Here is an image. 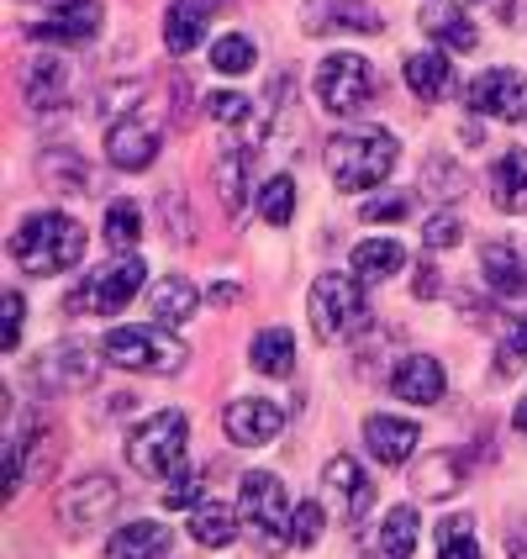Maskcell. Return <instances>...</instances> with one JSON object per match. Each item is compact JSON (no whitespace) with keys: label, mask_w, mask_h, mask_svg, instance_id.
Listing matches in <instances>:
<instances>
[{"label":"cell","mask_w":527,"mask_h":559,"mask_svg":"<svg viewBox=\"0 0 527 559\" xmlns=\"http://www.w3.org/2000/svg\"><path fill=\"white\" fill-rule=\"evenodd\" d=\"M402 270H406V249L391 243V238H370V243L354 249V280L359 285H380V280L402 275Z\"/></svg>","instance_id":"4dcf8cb0"},{"label":"cell","mask_w":527,"mask_h":559,"mask_svg":"<svg viewBox=\"0 0 527 559\" xmlns=\"http://www.w3.org/2000/svg\"><path fill=\"white\" fill-rule=\"evenodd\" d=\"M480 275L501 301H527V259L512 243H486L480 249Z\"/></svg>","instance_id":"d6986e66"},{"label":"cell","mask_w":527,"mask_h":559,"mask_svg":"<svg viewBox=\"0 0 527 559\" xmlns=\"http://www.w3.org/2000/svg\"><path fill=\"white\" fill-rule=\"evenodd\" d=\"M459 5H469V0H459Z\"/></svg>","instance_id":"f907efd6"},{"label":"cell","mask_w":527,"mask_h":559,"mask_svg":"<svg viewBox=\"0 0 527 559\" xmlns=\"http://www.w3.org/2000/svg\"><path fill=\"white\" fill-rule=\"evenodd\" d=\"M22 95H27L32 111H59L69 100V69H63V59H53V53L32 59L27 74H22Z\"/></svg>","instance_id":"ffe728a7"},{"label":"cell","mask_w":527,"mask_h":559,"mask_svg":"<svg viewBox=\"0 0 527 559\" xmlns=\"http://www.w3.org/2000/svg\"><path fill=\"white\" fill-rule=\"evenodd\" d=\"M279 428H285V412L275 402H264V396H238L221 412V433L238 449H259V443L279 438Z\"/></svg>","instance_id":"5bb4252c"},{"label":"cell","mask_w":527,"mask_h":559,"mask_svg":"<svg viewBox=\"0 0 527 559\" xmlns=\"http://www.w3.org/2000/svg\"><path fill=\"white\" fill-rule=\"evenodd\" d=\"M37 180L59 195H85L91 190V164L74 154V148H43L37 154Z\"/></svg>","instance_id":"cb8c5ba5"},{"label":"cell","mask_w":527,"mask_h":559,"mask_svg":"<svg viewBox=\"0 0 527 559\" xmlns=\"http://www.w3.org/2000/svg\"><path fill=\"white\" fill-rule=\"evenodd\" d=\"M396 158H402V138L391 127H348V132H333L327 148H322V164H327L333 186L348 190V195L385 186Z\"/></svg>","instance_id":"6da1fadb"},{"label":"cell","mask_w":527,"mask_h":559,"mask_svg":"<svg viewBox=\"0 0 527 559\" xmlns=\"http://www.w3.org/2000/svg\"><path fill=\"white\" fill-rule=\"evenodd\" d=\"M249 365L259 374H270V380H285V374L296 370V338H290L285 328H264V333H253Z\"/></svg>","instance_id":"f546056e"},{"label":"cell","mask_w":527,"mask_h":559,"mask_svg":"<svg viewBox=\"0 0 527 559\" xmlns=\"http://www.w3.org/2000/svg\"><path fill=\"white\" fill-rule=\"evenodd\" d=\"M322 528H327V512L316 507V497L296 501V512H290V544H296V549H316Z\"/></svg>","instance_id":"f35d334b"},{"label":"cell","mask_w":527,"mask_h":559,"mask_svg":"<svg viewBox=\"0 0 527 559\" xmlns=\"http://www.w3.org/2000/svg\"><path fill=\"white\" fill-rule=\"evenodd\" d=\"M517 433L527 438V396H523V402H517Z\"/></svg>","instance_id":"681fc988"},{"label":"cell","mask_w":527,"mask_h":559,"mask_svg":"<svg viewBox=\"0 0 527 559\" xmlns=\"http://www.w3.org/2000/svg\"><path fill=\"white\" fill-rule=\"evenodd\" d=\"M496 16L512 32H527V0H496Z\"/></svg>","instance_id":"bcb514c9"},{"label":"cell","mask_w":527,"mask_h":559,"mask_svg":"<svg viewBox=\"0 0 527 559\" xmlns=\"http://www.w3.org/2000/svg\"><path fill=\"white\" fill-rule=\"evenodd\" d=\"M212 117H217L221 127H249V100L238 91H221V95H212V106H206Z\"/></svg>","instance_id":"ee69618b"},{"label":"cell","mask_w":527,"mask_h":559,"mask_svg":"<svg viewBox=\"0 0 527 559\" xmlns=\"http://www.w3.org/2000/svg\"><path fill=\"white\" fill-rule=\"evenodd\" d=\"M158 143H164L158 117L137 106V111H127V117L111 122V132H106V158H111L117 169H127V175H137V169H148L158 158Z\"/></svg>","instance_id":"8fae6325"},{"label":"cell","mask_w":527,"mask_h":559,"mask_svg":"<svg viewBox=\"0 0 527 559\" xmlns=\"http://www.w3.org/2000/svg\"><path fill=\"white\" fill-rule=\"evenodd\" d=\"M206 43V0H169L164 11V48L175 59H185L190 48Z\"/></svg>","instance_id":"44dd1931"},{"label":"cell","mask_w":527,"mask_h":559,"mask_svg":"<svg viewBox=\"0 0 527 559\" xmlns=\"http://www.w3.org/2000/svg\"><path fill=\"white\" fill-rule=\"evenodd\" d=\"M422 186H428V195H438V201H443V195H459V190H465V175H459V164H454V158H428V169H422Z\"/></svg>","instance_id":"ab89813d"},{"label":"cell","mask_w":527,"mask_h":559,"mask_svg":"<svg viewBox=\"0 0 527 559\" xmlns=\"http://www.w3.org/2000/svg\"><path fill=\"white\" fill-rule=\"evenodd\" d=\"M364 443H370V454L380 465L402 469L411 454H417V443H422V428L411 423V417H391V412H374L370 423H364Z\"/></svg>","instance_id":"e0dca14e"},{"label":"cell","mask_w":527,"mask_h":559,"mask_svg":"<svg viewBox=\"0 0 527 559\" xmlns=\"http://www.w3.org/2000/svg\"><path fill=\"white\" fill-rule=\"evenodd\" d=\"M359 217L364 222H406L411 217V195H406V190H396V195H374V201L359 206Z\"/></svg>","instance_id":"b9f144b4"},{"label":"cell","mask_w":527,"mask_h":559,"mask_svg":"<svg viewBox=\"0 0 527 559\" xmlns=\"http://www.w3.org/2000/svg\"><path fill=\"white\" fill-rule=\"evenodd\" d=\"M195 307H201V290H195L185 275H164L154 290H148V311H154V322H164V328L190 322Z\"/></svg>","instance_id":"d4e9b609"},{"label":"cell","mask_w":527,"mask_h":559,"mask_svg":"<svg viewBox=\"0 0 527 559\" xmlns=\"http://www.w3.org/2000/svg\"><path fill=\"white\" fill-rule=\"evenodd\" d=\"M465 95L475 111H486L496 122H527V74H517V69H486L469 80Z\"/></svg>","instance_id":"7c38bea8"},{"label":"cell","mask_w":527,"mask_h":559,"mask_svg":"<svg viewBox=\"0 0 527 559\" xmlns=\"http://www.w3.org/2000/svg\"><path fill=\"white\" fill-rule=\"evenodd\" d=\"M443 365H438L433 354H411V359H402L396 370H391V396H402V402L411 406H433L443 402Z\"/></svg>","instance_id":"ac0fdd59"},{"label":"cell","mask_w":527,"mask_h":559,"mask_svg":"<svg viewBox=\"0 0 527 559\" xmlns=\"http://www.w3.org/2000/svg\"><path fill=\"white\" fill-rule=\"evenodd\" d=\"M169 528L164 523H127L106 538V559H164Z\"/></svg>","instance_id":"83f0119b"},{"label":"cell","mask_w":527,"mask_h":559,"mask_svg":"<svg viewBox=\"0 0 527 559\" xmlns=\"http://www.w3.org/2000/svg\"><path fill=\"white\" fill-rule=\"evenodd\" d=\"M238 523H243V512L232 501H201V507H190V538L201 549H227L238 538Z\"/></svg>","instance_id":"603a6c76"},{"label":"cell","mask_w":527,"mask_h":559,"mask_svg":"<svg viewBox=\"0 0 527 559\" xmlns=\"http://www.w3.org/2000/svg\"><path fill=\"white\" fill-rule=\"evenodd\" d=\"M259 217L270 222V227H285V222L296 217V180L290 175H275L270 186L259 190Z\"/></svg>","instance_id":"8d00e7d4"},{"label":"cell","mask_w":527,"mask_h":559,"mask_svg":"<svg viewBox=\"0 0 527 559\" xmlns=\"http://www.w3.org/2000/svg\"><path fill=\"white\" fill-rule=\"evenodd\" d=\"M106 22L100 0H53V11L43 22H32L27 37L32 43H91Z\"/></svg>","instance_id":"4fadbf2b"},{"label":"cell","mask_w":527,"mask_h":559,"mask_svg":"<svg viewBox=\"0 0 527 559\" xmlns=\"http://www.w3.org/2000/svg\"><path fill=\"white\" fill-rule=\"evenodd\" d=\"M11 259L32 280L63 275L85 259V227L74 217H63V212H37L11 233Z\"/></svg>","instance_id":"7a4b0ae2"},{"label":"cell","mask_w":527,"mask_h":559,"mask_svg":"<svg viewBox=\"0 0 527 559\" xmlns=\"http://www.w3.org/2000/svg\"><path fill=\"white\" fill-rule=\"evenodd\" d=\"M506 555L527 559V528H523V523H512V533H506Z\"/></svg>","instance_id":"7dc6e473"},{"label":"cell","mask_w":527,"mask_h":559,"mask_svg":"<svg viewBox=\"0 0 527 559\" xmlns=\"http://www.w3.org/2000/svg\"><path fill=\"white\" fill-rule=\"evenodd\" d=\"M185 449H190V423L185 412H154L148 423H137L127 433V465L148 480H175L185 475Z\"/></svg>","instance_id":"3957f363"},{"label":"cell","mask_w":527,"mask_h":559,"mask_svg":"<svg viewBox=\"0 0 527 559\" xmlns=\"http://www.w3.org/2000/svg\"><path fill=\"white\" fill-rule=\"evenodd\" d=\"M411 486H417V497H454L459 486H465V465H459V454H428L422 465L411 469Z\"/></svg>","instance_id":"1f68e13d"},{"label":"cell","mask_w":527,"mask_h":559,"mask_svg":"<svg viewBox=\"0 0 527 559\" xmlns=\"http://www.w3.org/2000/svg\"><path fill=\"white\" fill-rule=\"evenodd\" d=\"M491 201L501 212H527V148H512V154L496 158L491 169Z\"/></svg>","instance_id":"f1b7e54d"},{"label":"cell","mask_w":527,"mask_h":559,"mask_svg":"<svg viewBox=\"0 0 527 559\" xmlns=\"http://www.w3.org/2000/svg\"><path fill=\"white\" fill-rule=\"evenodd\" d=\"M307 317H311V328H316L322 343H338V338H348V333H359V328H364L359 280L316 275V285H311V296H307Z\"/></svg>","instance_id":"ba28073f"},{"label":"cell","mask_w":527,"mask_h":559,"mask_svg":"<svg viewBox=\"0 0 527 559\" xmlns=\"http://www.w3.org/2000/svg\"><path fill=\"white\" fill-rule=\"evenodd\" d=\"M438 559H486L480 544H475V523L469 518H448L438 528Z\"/></svg>","instance_id":"74e56055"},{"label":"cell","mask_w":527,"mask_h":559,"mask_svg":"<svg viewBox=\"0 0 527 559\" xmlns=\"http://www.w3.org/2000/svg\"><path fill=\"white\" fill-rule=\"evenodd\" d=\"M22 317H27L22 290H5V317H0V348L5 354H16V343H22Z\"/></svg>","instance_id":"7bdbcfd3"},{"label":"cell","mask_w":527,"mask_h":559,"mask_svg":"<svg viewBox=\"0 0 527 559\" xmlns=\"http://www.w3.org/2000/svg\"><path fill=\"white\" fill-rule=\"evenodd\" d=\"M422 32L438 37V43H448L454 53H475V48H480V32H475V22L465 16V5H454V0L422 5Z\"/></svg>","instance_id":"7402d4cb"},{"label":"cell","mask_w":527,"mask_h":559,"mask_svg":"<svg viewBox=\"0 0 527 559\" xmlns=\"http://www.w3.org/2000/svg\"><path fill=\"white\" fill-rule=\"evenodd\" d=\"M100 233H106V243L117 253H132L137 238H143V206L137 201H111L106 217H100Z\"/></svg>","instance_id":"836d02e7"},{"label":"cell","mask_w":527,"mask_h":559,"mask_svg":"<svg viewBox=\"0 0 527 559\" xmlns=\"http://www.w3.org/2000/svg\"><path fill=\"white\" fill-rule=\"evenodd\" d=\"M249 164H253L249 148H227L217 158V169H212V186H217V201L227 217H238L249 206Z\"/></svg>","instance_id":"4316f807"},{"label":"cell","mask_w":527,"mask_h":559,"mask_svg":"<svg viewBox=\"0 0 527 559\" xmlns=\"http://www.w3.org/2000/svg\"><path fill=\"white\" fill-rule=\"evenodd\" d=\"M212 301H217V307H232V301H238V285H217Z\"/></svg>","instance_id":"c3c4849f"},{"label":"cell","mask_w":527,"mask_h":559,"mask_svg":"<svg viewBox=\"0 0 527 559\" xmlns=\"http://www.w3.org/2000/svg\"><path fill=\"white\" fill-rule=\"evenodd\" d=\"M322 491L343 501V523H348V528H359V523L370 518V507H374V486H370V475H364V469L354 465L348 454H338V460H327V469H322Z\"/></svg>","instance_id":"2e32d148"},{"label":"cell","mask_w":527,"mask_h":559,"mask_svg":"<svg viewBox=\"0 0 527 559\" xmlns=\"http://www.w3.org/2000/svg\"><path fill=\"white\" fill-rule=\"evenodd\" d=\"M380 85H374V69L370 59H359V53H327V59L316 63V100H322V111H333V117H354V111H364Z\"/></svg>","instance_id":"8992f818"},{"label":"cell","mask_w":527,"mask_h":559,"mask_svg":"<svg viewBox=\"0 0 527 559\" xmlns=\"http://www.w3.org/2000/svg\"><path fill=\"white\" fill-rule=\"evenodd\" d=\"M117 507H122V486L111 480V475H80V480H69L59 491V528L69 538H95V533L106 528L111 518H117Z\"/></svg>","instance_id":"5b68a950"},{"label":"cell","mask_w":527,"mask_h":559,"mask_svg":"<svg viewBox=\"0 0 527 559\" xmlns=\"http://www.w3.org/2000/svg\"><path fill=\"white\" fill-rule=\"evenodd\" d=\"M143 280H148V264H143V253H117V259H106L100 270H95L80 290H74V301L69 311H91V317H117V311L143 290Z\"/></svg>","instance_id":"52a82bcc"},{"label":"cell","mask_w":527,"mask_h":559,"mask_svg":"<svg viewBox=\"0 0 527 559\" xmlns=\"http://www.w3.org/2000/svg\"><path fill=\"white\" fill-rule=\"evenodd\" d=\"M164 507H175V512H185V507H201V480L195 475H175V480H164Z\"/></svg>","instance_id":"f6af8a7d"},{"label":"cell","mask_w":527,"mask_h":559,"mask_svg":"<svg viewBox=\"0 0 527 559\" xmlns=\"http://www.w3.org/2000/svg\"><path fill=\"white\" fill-rule=\"evenodd\" d=\"M238 512H243V523L253 528L259 544H270L275 549L279 538H290V497H285V486H279V475L270 469H249L243 480H238Z\"/></svg>","instance_id":"9c48e42d"},{"label":"cell","mask_w":527,"mask_h":559,"mask_svg":"<svg viewBox=\"0 0 527 559\" xmlns=\"http://www.w3.org/2000/svg\"><path fill=\"white\" fill-rule=\"evenodd\" d=\"M106 348V365L132 374H180L190 365V348L180 338H169V328H117L100 338Z\"/></svg>","instance_id":"277c9868"},{"label":"cell","mask_w":527,"mask_h":559,"mask_svg":"<svg viewBox=\"0 0 527 559\" xmlns=\"http://www.w3.org/2000/svg\"><path fill=\"white\" fill-rule=\"evenodd\" d=\"M459 238H465V222L454 217V212H438V217L422 227V243H428L433 253H448Z\"/></svg>","instance_id":"60d3db41"},{"label":"cell","mask_w":527,"mask_h":559,"mask_svg":"<svg viewBox=\"0 0 527 559\" xmlns=\"http://www.w3.org/2000/svg\"><path fill=\"white\" fill-rule=\"evenodd\" d=\"M100 359H106V348H85V343H53V348H43L37 359H32L27 380L43 391V396H63V391H85L100 370Z\"/></svg>","instance_id":"30bf717a"},{"label":"cell","mask_w":527,"mask_h":559,"mask_svg":"<svg viewBox=\"0 0 527 559\" xmlns=\"http://www.w3.org/2000/svg\"><path fill=\"white\" fill-rule=\"evenodd\" d=\"M253 63H259V48H253V37H243V32H227V37L212 43V69L217 74H249Z\"/></svg>","instance_id":"d590c367"},{"label":"cell","mask_w":527,"mask_h":559,"mask_svg":"<svg viewBox=\"0 0 527 559\" xmlns=\"http://www.w3.org/2000/svg\"><path fill=\"white\" fill-rule=\"evenodd\" d=\"M491 370H496V380H512V374L527 370V317L506 322V333L496 338V359H491Z\"/></svg>","instance_id":"e575fe53"},{"label":"cell","mask_w":527,"mask_h":559,"mask_svg":"<svg viewBox=\"0 0 527 559\" xmlns=\"http://www.w3.org/2000/svg\"><path fill=\"white\" fill-rule=\"evenodd\" d=\"M406 85H411V95H417L422 106H438V100L448 95V85H454V69L443 59V48L411 53V59H406Z\"/></svg>","instance_id":"484cf974"},{"label":"cell","mask_w":527,"mask_h":559,"mask_svg":"<svg viewBox=\"0 0 527 559\" xmlns=\"http://www.w3.org/2000/svg\"><path fill=\"white\" fill-rule=\"evenodd\" d=\"M301 27L316 32V37H333V32H380L385 16L374 11L370 0H307Z\"/></svg>","instance_id":"9a60e30c"},{"label":"cell","mask_w":527,"mask_h":559,"mask_svg":"<svg viewBox=\"0 0 527 559\" xmlns=\"http://www.w3.org/2000/svg\"><path fill=\"white\" fill-rule=\"evenodd\" d=\"M417 533H422L417 507H391V512H385V523H380V555L385 559H411Z\"/></svg>","instance_id":"d6a6232c"}]
</instances>
